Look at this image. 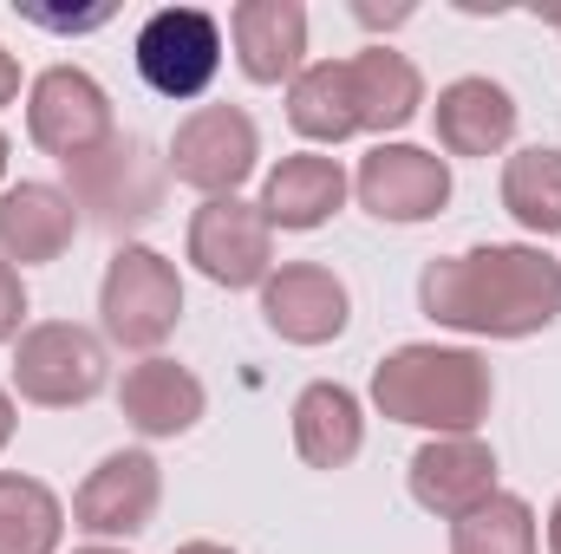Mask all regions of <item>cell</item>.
<instances>
[{
  "instance_id": "cell-1",
  "label": "cell",
  "mask_w": 561,
  "mask_h": 554,
  "mask_svg": "<svg viewBox=\"0 0 561 554\" xmlns=\"http://www.w3.org/2000/svg\"><path fill=\"white\" fill-rule=\"evenodd\" d=\"M424 320L470 339H529L561 320V262L542 242H483L419 275Z\"/></svg>"
},
{
  "instance_id": "cell-2",
  "label": "cell",
  "mask_w": 561,
  "mask_h": 554,
  "mask_svg": "<svg viewBox=\"0 0 561 554\" xmlns=\"http://www.w3.org/2000/svg\"><path fill=\"white\" fill-rule=\"evenodd\" d=\"M496 405V372L470 346H392L373 366V412L431 437H477Z\"/></svg>"
},
{
  "instance_id": "cell-3",
  "label": "cell",
  "mask_w": 561,
  "mask_h": 554,
  "mask_svg": "<svg viewBox=\"0 0 561 554\" xmlns=\"http://www.w3.org/2000/svg\"><path fill=\"white\" fill-rule=\"evenodd\" d=\"M163 189H170V157H157L138 131H118L92 157L66 163V196H72L79 222L118 235V249H125L131 229H144L163 209Z\"/></svg>"
},
{
  "instance_id": "cell-4",
  "label": "cell",
  "mask_w": 561,
  "mask_h": 554,
  "mask_svg": "<svg viewBox=\"0 0 561 554\" xmlns=\"http://www.w3.org/2000/svg\"><path fill=\"white\" fill-rule=\"evenodd\" d=\"M99 320H105V339L125 346V353H157L176 320H183V280H176V262L144 249V242H125L112 262H105V280H99Z\"/></svg>"
},
{
  "instance_id": "cell-5",
  "label": "cell",
  "mask_w": 561,
  "mask_h": 554,
  "mask_svg": "<svg viewBox=\"0 0 561 554\" xmlns=\"http://www.w3.org/2000/svg\"><path fill=\"white\" fill-rule=\"evenodd\" d=\"M112 379L105 339L85 333L79 320H39L13 339V392L39 412H72L92 405Z\"/></svg>"
},
{
  "instance_id": "cell-6",
  "label": "cell",
  "mask_w": 561,
  "mask_h": 554,
  "mask_svg": "<svg viewBox=\"0 0 561 554\" xmlns=\"http://www.w3.org/2000/svg\"><path fill=\"white\" fill-rule=\"evenodd\" d=\"M222 20L209 7H157L131 39V59H138V79L170 99V105H196L216 72H222Z\"/></svg>"
},
{
  "instance_id": "cell-7",
  "label": "cell",
  "mask_w": 561,
  "mask_h": 554,
  "mask_svg": "<svg viewBox=\"0 0 561 554\" xmlns=\"http://www.w3.org/2000/svg\"><path fill=\"white\" fill-rule=\"evenodd\" d=\"M262 163V131L242 105H196L190 118H176L170 138V176L183 189L209 196H242V183Z\"/></svg>"
},
{
  "instance_id": "cell-8",
  "label": "cell",
  "mask_w": 561,
  "mask_h": 554,
  "mask_svg": "<svg viewBox=\"0 0 561 554\" xmlns=\"http://www.w3.org/2000/svg\"><path fill=\"white\" fill-rule=\"evenodd\" d=\"M26 138L39 143L46 157H59V163L92 157L105 138H118V118H112L105 85L85 66H46L26 85Z\"/></svg>"
},
{
  "instance_id": "cell-9",
  "label": "cell",
  "mask_w": 561,
  "mask_h": 554,
  "mask_svg": "<svg viewBox=\"0 0 561 554\" xmlns=\"http://www.w3.org/2000/svg\"><path fill=\"white\" fill-rule=\"evenodd\" d=\"M353 196L366 216H379L392 229L431 222L450 203V157H437L424 143H373L353 170Z\"/></svg>"
},
{
  "instance_id": "cell-10",
  "label": "cell",
  "mask_w": 561,
  "mask_h": 554,
  "mask_svg": "<svg viewBox=\"0 0 561 554\" xmlns=\"http://www.w3.org/2000/svg\"><path fill=\"white\" fill-rule=\"evenodd\" d=\"M190 262L196 275L216 280V287H262L275 275V229L262 216V203H242V196H209L196 216H190Z\"/></svg>"
},
{
  "instance_id": "cell-11",
  "label": "cell",
  "mask_w": 561,
  "mask_h": 554,
  "mask_svg": "<svg viewBox=\"0 0 561 554\" xmlns=\"http://www.w3.org/2000/svg\"><path fill=\"white\" fill-rule=\"evenodd\" d=\"M163 503V470L150 450H112L79 489H72V529L92 542H125L157 522Z\"/></svg>"
},
{
  "instance_id": "cell-12",
  "label": "cell",
  "mask_w": 561,
  "mask_h": 554,
  "mask_svg": "<svg viewBox=\"0 0 561 554\" xmlns=\"http://www.w3.org/2000/svg\"><path fill=\"white\" fill-rule=\"evenodd\" d=\"M262 320L268 333L287 346H327L346 333L353 320V293L346 280L320 262H280L275 275L262 280Z\"/></svg>"
},
{
  "instance_id": "cell-13",
  "label": "cell",
  "mask_w": 561,
  "mask_h": 554,
  "mask_svg": "<svg viewBox=\"0 0 561 554\" xmlns=\"http://www.w3.org/2000/svg\"><path fill=\"white\" fill-rule=\"evenodd\" d=\"M496 496V450L483 437H431L412 457V503L437 522L470 516Z\"/></svg>"
},
{
  "instance_id": "cell-14",
  "label": "cell",
  "mask_w": 561,
  "mask_h": 554,
  "mask_svg": "<svg viewBox=\"0 0 561 554\" xmlns=\"http://www.w3.org/2000/svg\"><path fill=\"white\" fill-rule=\"evenodd\" d=\"M229 46L249 85H294L307 66V7L300 0H236Z\"/></svg>"
},
{
  "instance_id": "cell-15",
  "label": "cell",
  "mask_w": 561,
  "mask_h": 554,
  "mask_svg": "<svg viewBox=\"0 0 561 554\" xmlns=\"http://www.w3.org/2000/svg\"><path fill=\"white\" fill-rule=\"evenodd\" d=\"M203 405H209L203 379H196L190 366L163 359V353L125 366V379H118V412H125V424H131L138 437H150V443L196 430V424H203Z\"/></svg>"
},
{
  "instance_id": "cell-16",
  "label": "cell",
  "mask_w": 561,
  "mask_h": 554,
  "mask_svg": "<svg viewBox=\"0 0 561 554\" xmlns=\"http://www.w3.org/2000/svg\"><path fill=\"white\" fill-rule=\"evenodd\" d=\"M516 118H523V112H516L510 85H496V79H483V72L450 79V85L437 92V105H431V125H437V150H444V157H496V150H510Z\"/></svg>"
},
{
  "instance_id": "cell-17",
  "label": "cell",
  "mask_w": 561,
  "mask_h": 554,
  "mask_svg": "<svg viewBox=\"0 0 561 554\" xmlns=\"http://www.w3.org/2000/svg\"><path fill=\"white\" fill-rule=\"evenodd\" d=\"M79 235V209L59 183H13L0 189V262L20 268H46L72 249Z\"/></svg>"
},
{
  "instance_id": "cell-18",
  "label": "cell",
  "mask_w": 561,
  "mask_h": 554,
  "mask_svg": "<svg viewBox=\"0 0 561 554\" xmlns=\"http://www.w3.org/2000/svg\"><path fill=\"white\" fill-rule=\"evenodd\" d=\"M346 189H353V183H346L340 157L294 150V157H280L275 170L262 176V216H268V229L307 235V229H327V222L340 216Z\"/></svg>"
},
{
  "instance_id": "cell-19",
  "label": "cell",
  "mask_w": 561,
  "mask_h": 554,
  "mask_svg": "<svg viewBox=\"0 0 561 554\" xmlns=\"http://www.w3.org/2000/svg\"><path fill=\"white\" fill-rule=\"evenodd\" d=\"M346 79H353V118L359 131L386 143V131H405L424 112V72L399 53V46H366L346 59Z\"/></svg>"
},
{
  "instance_id": "cell-20",
  "label": "cell",
  "mask_w": 561,
  "mask_h": 554,
  "mask_svg": "<svg viewBox=\"0 0 561 554\" xmlns=\"http://www.w3.org/2000/svg\"><path fill=\"white\" fill-rule=\"evenodd\" d=\"M294 450L307 470H346L359 450H366V412L346 385L333 379H313L300 399H294Z\"/></svg>"
},
{
  "instance_id": "cell-21",
  "label": "cell",
  "mask_w": 561,
  "mask_h": 554,
  "mask_svg": "<svg viewBox=\"0 0 561 554\" xmlns=\"http://www.w3.org/2000/svg\"><path fill=\"white\" fill-rule=\"evenodd\" d=\"M287 125H294L307 143L359 138L346 59H313V66H300V72H294V85H287Z\"/></svg>"
},
{
  "instance_id": "cell-22",
  "label": "cell",
  "mask_w": 561,
  "mask_h": 554,
  "mask_svg": "<svg viewBox=\"0 0 561 554\" xmlns=\"http://www.w3.org/2000/svg\"><path fill=\"white\" fill-rule=\"evenodd\" d=\"M66 503L20 470H0V554H59Z\"/></svg>"
},
{
  "instance_id": "cell-23",
  "label": "cell",
  "mask_w": 561,
  "mask_h": 554,
  "mask_svg": "<svg viewBox=\"0 0 561 554\" xmlns=\"http://www.w3.org/2000/svg\"><path fill=\"white\" fill-rule=\"evenodd\" d=\"M503 209L529 235H561V150L529 143L503 163Z\"/></svg>"
},
{
  "instance_id": "cell-24",
  "label": "cell",
  "mask_w": 561,
  "mask_h": 554,
  "mask_svg": "<svg viewBox=\"0 0 561 554\" xmlns=\"http://www.w3.org/2000/svg\"><path fill=\"white\" fill-rule=\"evenodd\" d=\"M450 554H542V522L523 496L496 489L490 503L450 522Z\"/></svg>"
},
{
  "instance_id": "cell-25",
  "label": "cell",
  "mask_w": 561,
  "mask_h": 554,
  "mask_svg": "<svg viewBox=\"0 0 561 554\" xmlns=\"http://www.w3.org/2000/svg\"><path fill=\"white\" fill-rule=\"evenodd\" d=\"M20 326H26V280L13 262H0V346L20 339Z\"/></svg>"
},
{
  "instance_id": "cell-26",
  "label": "cell",
  "mask_w": 561,
  "mask_h": 554,
  "mask_svg": "<svg viewBox=\"0 0 561 554\" xmlns=\"http://www.w3.org/2000/svg\"><path fill=\"white\" fill-rule=\"evenodd\" d=\"M13 99H20V59L0 46V105H13Z\"/></svg>"
},
{
  "instance_id": "cell-27",
  "label": "cell",
  "mask_w": 561,
  "mask_h": 554,
  "mask_svg": "<svg viewBox=\"0 0 561 554\" xmlns=\"http://www.w3.org/2000/svg\"><path fill=\"white\" fill-rule=\"evenodd\" d=\"M13 424H20V412H13V392H0V450L13 443Z\"/></svg>"
},
{
  "instance_id": "cell-28",
  "label": "cell",
  "mask_w": 561,
  "mask_h": 554,
  "mask_svg": "<svg viewBox=\"0 0 561 554\" xmlns=\"http://www.w3.org/2000/svg\"><path fill=\"white\" fill-rule=\"evenodd\" d=\"M170 554H236V549H222V542H183V549H170Z\"/></svg>"
},
{
  "instance_id": "cell-29",
  "label": "cell",
  "mask_w": 561,
  "mask_h": 554,
  "mask_svg": "<svg viewBox=\"0 0 561 554\" xmlns=\"http://www.w3.org/2000/svg\"><path fill=\"white\" fill-rule=\"evenodd\" d=\"M549 554H561V496H556V509H549Z\"/></svg>"
},
{
  "instance_id": "cell-30",
  "label": "cell",
  "mask_w": 561,
  "mask_h": 554,
  "mask_svg": "<svg viewBox=\"0 0 561 554\" xmlns=\"http://www.w3.org/2000/svg\"><path fill=\"white\" fill-rule=\"evenodd\" d=\"M72 554H125V549H112V542H92V549H72Z\"/></svg>"
},
{
  "instance_id": "cell-31",
  "label": "cell",
  "mask_w": 561,
  "mask_h": 554,
  "mask_svg": "<svg viewBox=\"0 0 561 554\" xmlns=\"http://www.w3.org/2000/svg\"><path fill=\"white\" fill-rule=\"evenodd\" d=\"M7 157H13V143H7V131H0V176H7Z\"/></svg>"
},
{
  "instance_id": "cell-32",
  "label": "cell",
  "mask_w": 561,
  "mask_h": 554,
  "mask_svg": "<svg viewBox=\"0 0 561 554\" xmlns=\"http://www.w3.org/2000/svg\"><path fill=\"white\" fill-rule=\"evenodd\" d=\"M556 26H561V13H556Z\"/></svg>"
}]
</instances>
